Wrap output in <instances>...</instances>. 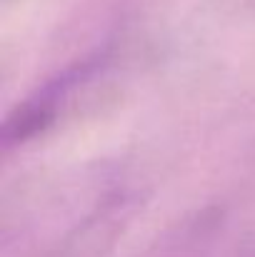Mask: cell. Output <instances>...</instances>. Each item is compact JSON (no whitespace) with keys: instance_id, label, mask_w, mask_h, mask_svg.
<instances>
[{"instance_id":"obj_1","label":"cell","mask_w":255,"mask_h":257,"mask_svg":"<svg viewBox=\"0 0 255 257\" xmlns=\"http://www.w3.org/2000/svg\"><path fill=\"white\" fill-rule=\"evenodd\" d=\"M105 65V53H93L83 60H75L55 78L45 80L30 97H25L5 120L3 145H23L35 135L45 133L60 115V110L75 97V92L88 85Z\"/></svg>"}]
</instances>
